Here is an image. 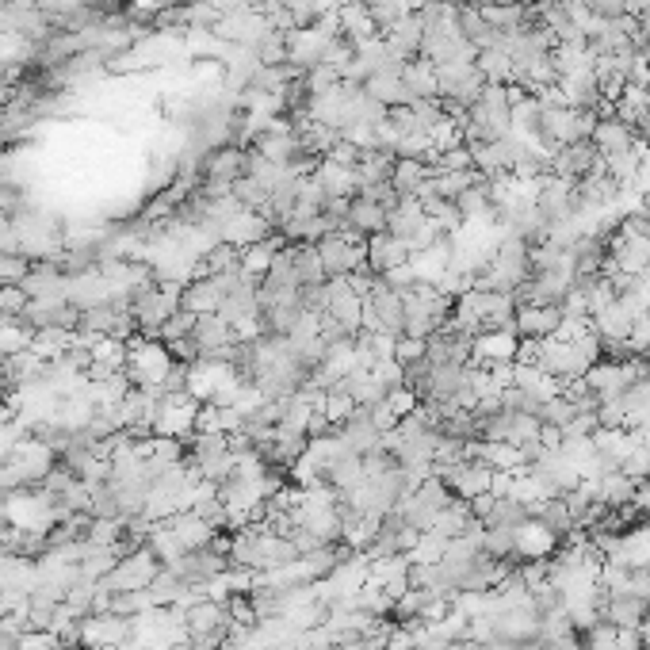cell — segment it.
I'll use <instances>...</instances> for the list:
<instances>
[{
    "instance_id": "8",
    "label": "cell",
    "mask_w": 650,
    "mask_h": 650,
    "mask_svg": "<svg viewBox=\"0 0 650 650\" xmlns=\"http://www.w3.org/2000/svg\"><path fill=\"white\" fill-rule=\"evenodd\" d=\"M517 352H520V337L513 333V329H505V333H478L471 364L490 368V371L513 368V364H517Z\"/></svg>"
},
{
    "instance_id": "37",
    "label": "cell",
    "mask_w": 650,
    "mask_h": 650,
    "mask_svg": "<svg viewBox=\"0 0 650 650\" xmlns=\"http://www.w3.org/2000/svg\"><path fill=\"white\" fill-rule=\"evenodd\" d=\"M631 505H635L639 513H647V517H650V478H643V482L635 486V498H631Z\"/></svg>"
},
{
    "instance_id": "2",
    "label": "cell",
    "mask_w": 650,
    "mask_h": 650,
    "mask_svg": "<svg viewBox=\"0 0 650 650\" xmlns=\"http://www.w3.org/2000/svg\"><path fill=\"white\" fill-rule=\"evenodd\" d=\"M364 333H387V337H402L406 333V303L402 291H394L379 280L364 299Z\"/></svg>"
},
{
    "instance_id": "36",
    "label": "cell",
    "mask_w": 650,
    "mask_h": 650,
    "mask_svg": "<svg viewBox=\"0 0 650 650\" xmlns=\"http://www.w3.org/2000/svg\"><path fill=\"white\" fill-rule=\"evenodd\" d=\"M494 505H498V498L486 490V494H478V498H471V513H475L478 520H486L490 513H494Z\"/></svg>"
},
{
    "instance_id": "32",
    "label": "cell",
    "mask_w": 650,
    "mask_h": 650,
    "mask_svg": "<svg viewBox=\"0 0 650 650\" xmlns=\"http://www.w3.org/2000/svg\"><path fill=\"white\" fill-rule=\"evenodd\" d=\"M620 647V628H612V624H593V628L582 635V650H616Z\"/></svg>"
},
{
    "instance_id": "21",
    "label": "cell",
    "mask_w": 650,
    "mask_h": 650,
    "mask_svg": "<svg viewBox=\"0 0 650 650\" xmlns=\"http://www.w3.org/2000/svg\"><path fill=\"white\" fill-rule=\"evenodd\" d=\"M425 207H421V199H402L394 211L387 215V234H394L398 241H406L410 245L413 234L425 226Z\"/></svg>"
},
{
    "instance_id": "33",
    "label": "cell",
    "mask_w": 650,
    "mask_h": 650,
    "mask_svg": "<svg viewBox=\"0 0 650 650\" xmlns=\"http://www.w3.org/2000/svg\"><path fill=\"white\" fill-rule=\"evenodd\" d=\"M433 165H440V169H452V173H467V169H475V157H471V150L459 142V146H452V150L436 153Z\"/></svg>"
},
{
    "instance_id": "28",
    "label": "cell",
    "mask_w": 650,
    "mask_h": 650,
    "mask_svg": "<svg viewBox=\"0 0 650 650\" xmlns=\"http://www.w3.org/2000/svg\"><path fill=\"white\" fill-rule=\"evenodd\" d=\"M371 12V20H375V27H379V35L383 31H390L398 20H406L410 12H417V4L413 0H364Z\"/></svg>"
},
{
    "instance_id": "35",
    "label": "cell",
    "mask_w": 650,
    "mask_h": 650,
    "mask_svg": "<svg viewBox=\"0 0 650 650\" xmlns=\"http://www.w3.org/2000/svg\"><path fill=\"white\" fill-rule=\"evenodd\" d=\"M387 650H417V643H413L410 628H402V624H394L387 635Z\"/></svg>"
},
{
    "instance_id": "25",
    "label": "cell",
    "mask_w": 650,
    "mask_h": 650,
    "mask_svg": "<svg viewBox=\"0 0 650 650\" xmlns=\"http://www.w3.org/2000/svg\"><path fill=\"white\" fill-rule=\"evenodd\" d=\"M635 478H628L624 471H608V475H601V486H597V501L601 505H608V509H620V505H631V498H635Z\"/></svg>"
},
{
    "instance_id": "14",
    "label": "cell",
    "mask_w": 650,
    "mask_h": 650,
    "mask_svg": "<svg viewBox=\"0 0 650 650\" xmlns=\"http://www.w3.org/2000/svg\"><path fill=\"white\" fill-rule=\"evenodd\" d=\"M559 551V536L547 532L540 520H524L517 528V559L536 563V559H551Z\"/></svg>"
},
{
    "instance_id": "6",
    "label": "cell",
    "mask_w": 650,
    "mask_h": 650,
    "mask_svg": "<svg viewBox=\"0 0 650 650\" xmlns=\"http://www.w3.org/2000/svg\"><path fill=\"white\" fill-rule=\"evenodd\" d=\"M436 88H440V100H452L459 108H471V104H478V96L486 88V77L478 73L475 62L440 65L436 69Z\"/></svg>"
},
{
    "instance_id": "31",
    "label": "cell",
    "mask_w": 650,
    "mask_h": 650,
    "mask_svg": "<svg viewBox=\"0 0 650 650\" xmlns=\"http://www.w3.org/2000/svg\"><path fill=\"white\" fill-rule=\"evenodd\" d=\"M574 417H578V410H574V402H570V398H563V394L547 398V402L540 406V421H543V425H555V429H566Z\"/></svg>"
},
{
    "instance_id": "18",
    "label": "cell",
    "mask_w": 650,
    "mask_h": 650,
    "mask_svg": "<svg viewBox=\"0 0 650 650\" xmlns=\"http://www.w3.org/2000/svg\"><path fill=\"white\" fill-rule=\"evenodd\" d=\"M280 249H287V238L283 234H268L264 241H257V245H249V249H241V272L245 276H253V280H264V272L272 268V260H276V253Z\"/></svg>"
},
{
    "instance_id": "5",
    "label": "cell",
    "mask_w": 650,
    "mask_h": 650,
    "mask_svg": "<svg viewBox=\"0 0 650 650\" xmlns=\"http://www.w3.org/2000/svg\"><path fill=\"white\" fill-rule=\"evenodd\" d=\"M195 417H199V402L192 394H161L157 410H153V436H169V440H184L195 433Z\"/></svg>"
},
{
    "instance_id": "16",
    "label": "cell",
    "mask_w": 650,
    "mask_h": 650,
    "mask_svg": "<svg viewBox=\"0 0 650 650\" xmlns=\"http://www.w3.org/2000/svg\"><path fill=\"white\" fill-rule=\"evenodd\" d=\"M402 88H406V104L417 100H440V88H436V65L425 58H413L402 69Z\"/></svg>"
},
{
    "instance_id": "29",
    "label": "cell",
    "mask_w": 650,
    "mask_h": 650,
    "mask_svg": "<svg viewBox=\"0 0 650 650\" xmlns=\"http://www.w3.org/2000/svg\"><path fill=\"white\" fill-rule=\"evenodd\" d=\"M291 260H295V272H299V283H303V287L325 283V268H322V257H318V245H291Z\"/></svg>"
},
{
    "instance_id": "20",
    "label": "cell",
    "mask_w": 650,
    "mask_h": 650,
    "mask_svg": "<svg viewBox=\"0 0 650 650\" xmlns=\"http://www.w3.org/2000/svg\"><path fill=\"white\" fill-rule=\"evenodd\" d=\"M589 142L601 150V157H612V153L631 150L639 138H635V130H631L628 123H620V119L612 115V119H601V123H597V130H593V138H589Z\"/></svg>"
},
{
    "instance_id": "34",
    "label": "cell",
    "mask_w": 650,
    "mask_h": 650,
    "mask_svg": "<svg viewBox=\"0 0 650 650\" xmlns=\"http://www.w3.org/2000/svg\"><path fill=\"white\" fill-rule=\"evenodd\" d=\"M394 360L402 364V368H410V364H417V360H425V341L421 337H394Z\"/></svg>"
},
{
    "instance_id": "22",
    "label": "cell",
    "mask_w": 650,
    "mask_h": 650,
    "mask_svg": "<svg viewBox=\"0 0 650 650\" xmlns=\"http://www.w3.org/2000/svg\"><path fill=\"white\" fill-rule=\"evenodd\" d=\"M475 65H478V73L486 77V85H513V81H517V69H513L509 54H505L501 46H486V50H478Z\"/></svg>"
},
{
    "instance_id": "11",
    "label": "cell",
    "mask_w": 650,
    "mask_h": 650,
    "mask_svg": "<svg viewBox=\"0 0 650 650\" xmlns=\"http://www.w3.org/2000/svg\"><path fill=\"white\" fill-rule=\"evenodd\" d=\"M325 291H329V303H325V314L329 318H337V322L352 329V333H360V325H364V299L348 287V280H325Z\"/></svg>"
},
{
    "instance_id": "27",
    "label": "cell",
    "mask_w": 650,
    "mask_h": 650,
    "mask_svg": "<svg viewBox=\"0 0 650 650\" xmlns=\"http://www.w3.org/2000/svg\"><path fill=\"white\" fill-rule=\"evenodd\" d=\"M455 207H459V215H463V222H471V218H490L494 215V199H490V188H486V176L478 180V184H471L467 192L455 199Z\"/></svg>"
},
{
    "instance_id": "10",
    "label": "cell",
    "mask_w": 650,
    "mask_h": 650,
    "mask_svg": "<svg viewBox=\"0 0 650 650\" xmlns=\"http://www.w3.org/2000/svg\"><path fill=\"white\" fill-rule=\"evenodd\" d=\"M647 612L650 601L639 597V593H608V601L601 605V620L620 631H639L643 620H647Z\"/></svg>"
},
{
    "instance_id": "38",
    "label": "cell",
    "mask_w": 650,
    "mask_h": 650,
    "mask_svg": "<svg viewBox=\"0 0 650 650\" xmlns=\"http://www.w3.org/2000/svg\"><path fill=\"white\" fill-rule=\"evenodd\" d=\"M540 440H543V448H563V429H555V425H543Z\"/></svg>"
},
{
    "instance_id": "17",
    "label": "cell",
    "mask_w": 650,
    "mask_h": 650,
    "mask_svg": "<svg viewBox=\"0 0 650 650\" xmlns=\"http://www.w3.org/2000/svg\"><path fill=\"white\" fill-rule=\"evenodd\" d=\"M631 325H635V314H631L620 299H616L612 306H605L601 314H593V318H589V329H593L601 341H628Z\"/></svg>"
},
{
    "instance_id": "4",
    "label": "cell",
    "mask_w": 650,
    "mask_h": 650,
    "mask_svg": "<svg viewBox=\"0 0 650 650\" xmlns=\"http://www.w3.org/2000/svg\"><path fill=\"white\" fill-rule=\"evenodd\" d=\"M364 241L352 230H337V234H325L318 241V257H322L325 280H341V276H352L356 268H364Z\"/></svg>"
},
{
    "instance_id": "3",
    "label": "cell",
    "mask_w": 650,
    "mask_h": 650,
    "mask_svg": "<svg viewBox=\"0 0 650 650\" xmlns=\"http://www.w3.org/2000/svg\"><path fill=\"white\" fill-rule=\"evenodd\" d=\"M157 574H161V559L153 555L150 547H134L130 555H123L115 563V570L100 585L108 589L111 597L115 593H142V589H150V582Z\"/></svg>"
},
{
    "instance_id": "30",
    "label": "cell",
    "mask_w": 650,
    "mask_h": 650,
    "mask_svg": "<svg viewBox=\"0 0 650 650\" xmlns=\"http://www.w3.org/2000/svg\"><path fill=\"white\" fill-rule=\"evenodd\" d=\"M524 520H532L528 505H520V501H513V498H498L494 513L482 520V524H486V528H513V532H517Z\"/></svg>"
},
{
    "instance_id": "15",
    "label": "cell",
    "mask_w": 650,
    "mask_h": 650,
    "mask_svg": "<svg viewBox=\"0 0 650 650\" xmlns=\"http://www.w3.org/2000/svg\"><path fill=\"white\" fill-rule=\"evenodd\" d=\"M337 31L352 39V43H371V39H379V27L371 20L368 4L364 0H345L341 8H337Z\"/></svg>"
},
{
    "instance_id": "7",
    "label": "cell",
    "mask_w": 650,
    "mask_h": 650,
    "mask_svg": "<svg viewBox=\"0 0 650 650\" xmlns=\"http://www.w3.org/2000/svg\"><path fill=\"white\" fill-rule=\"evenodd\" d=\"M597 169H605V157H601V150H597L589 138L570 142V146H563V150L551 157V173L570 180V184H578L582 176L597 173Z\"/></svg>"
},
{
    "instance_id": "24",
    "label": "cell",
    "mask_w": 650,
    "mask_h": 650,
    "mask_svg": "<svg viewBox=\"0 0 650 650\" xmlns=\"http://www.w3.org/2000/svg\"><path fill=\"white\" fill-rule=\"evenodd\" d=\"M314 180L325 188V195H345V199H352L356 195V173L352 169H345V165H337V161H329V157H322L318 161V169H314Z\"/></svg>"
},
{
    "instance_id": "13",
    "label": "cell",
    "mask_w": 650,
    "mask_h": 650,
    "mask_svg": "<svg viewBox=\"0 0 650 650\" xmlns=\"http://www.w3.org/2000/svg\"><path fill=\"white\" fill-rule=\"evenodd\" d=\"M563 325V310L559 306H520L517 310V337L520 341H547L555 337Z\"/></svg>"
},
{
    "instance_id": "9",
    "label": "cell",
    "mask_w": 650,
    "mask_h": 650,
    "mask_svg": "<svg viewBox=\"0 0 650 650\" xmlns=\"http://www.w3.org/2000/svg\"><path fill=\"white\" fill-rule=\"evenodd\" d=\"M410 245L406 241H398L394 234H371L368 241H364V264H368L375 276H387V272H394V268H402V264H410Z\"/></svg>"
},
{
    "instance_id": "26",
    "label": "cell",
    "mask_w": 650,
    "mask_h": 650,
    "mask_svg": "<svg viewBox=\"0 0 650 650\" xmlns=\"http://www.w3.org/2000/svg\"><path fill=\"white\" fill-rule=\"evenodd\" d=\"M559 88L566 92L570 108H597V104H601V92H597L593 73H570V77H559Z\"/></svg>"
},
{
    "instance_id": "12",
    "label": "cell",
    "mask_w": 650,
    "mask_h": 650,
    "mask_svg": "<svg viewBox=\"0 0 650 650\" xmlns=\"http://www.w3.org/2000/svg\"><path fill=\"white\" fill-rule=\"evenodd\" d=\"M383 43H387V50L398 62L421 58V43H425V20H421V12H410L406 20H398L390 31H383Z\"/></svg>"
},
{
    "instance_id": "1",
    "label": "cell",
    "mask_w": 650,
    "mask_h": 650,
    "mask_svg": "<svg viewBox=\"0 0 650 650\" xmlns=\"http://www.w3.org/2000/svg\"><path fill=\"white\" fill-rule=\"evenodd\" d=\"M402 303H406V337L429 341L436 329L452 318L455 299H448L436 283L417 280L410 291H402Z\"/></svg>"
},
{
    "instance_id": "19",
    "label": "cell",
    "mask_w": 650,
    "mask_h": 650,
    "mask_svg": "<svg viewBox=\"0 0 650 650\" xmlns=\"http://www.w3.org/2000/svg\"><path fill=\"white\" fill-rule=\"evenodd\" d=\"M348 230L360 234V238H371V234H383L387 230V207L371 203L364 195H352V211H348Z\"/></svg>"
},
{
    "instance_id": "23",
    "label": "cell",
    "mask_w": 650,
    "mask_h": 650,
    "mask_svg": "<svg viewBox=\"0 0 650 650\" xmlns=\"http://www.w3.org/2000/svg\"><path fill=\"white\" fill-rule=\"evenodd\" d=\"M390 184H394V192L402 199H417L425 192V184H429V165L425 161H394Z\"/></svg>"
},
{
    "instance_id": "39",
    "label": "cell",
    "mask_w": 650,
    "mask_h": 650,
    "mask_svg": "<svg viewBox=\"0 0 650 650\" xmlns=\"http://www.w3.org/2000/svg\"><path fill=\"white\" fill-rule=\"evenodd\" d=\"M490 4H505L509 8V4H532V0H490Z\"/></svg>"
}]
</instances>
